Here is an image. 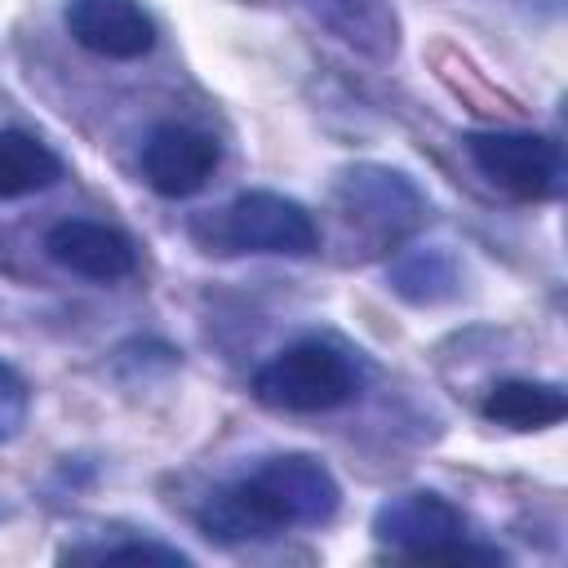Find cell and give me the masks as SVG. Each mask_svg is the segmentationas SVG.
<instances>
[{"instance_id": "obj_1", "label": "cell", "mask_w": 568, "mask_h": 568, "mask_svg": "<svg viewBox=\"0 0 568 568\" xmlns=\"http://www.w3.org/2000/svg\"><path fill=\"white\" fill-rule=\"evenodd\" d=\"M342 484L311 453L262 457L248 475L213 488L195 515L200 532L217 546L271 541L288 528H320L337 515Z\"/></svg>"}, {"instance_id": "obj_2", "label": "cell", "mask_w": 568, "mask_h": 568, "mask_svg": "<svg viewBox=\"0 0 568 568\" xmlns=\"http://www.w3.org/2000/svg\"><path fill=\"white\" fill-rule=\"evenodd\" d=\"M359 390H364V364L328 337L293 342L253 373L257 404L275 413H333L351 404Z\"/></svg>"}, {"instance_id": "obj_3", "label": "cell", "mask_w": 568, "mask_h": 568, "mask_svg": "<svg viewBox=\"0 0 568 568\" xmlns=\"http://www.w3.org/2000/svg\"><path fill=\"white\" fill-rule=\"evenodd\" d=\"M333 213L346 231L368 240V253H386V248H399L408 235L422 231L430 204L404 169L359 160V164L337 169Z\"/></svg>"}, {"instance_id": "obj_4", "label": "cell", "mask_w": 568, "mask_h": 568, "mask_svg": "<svg viewBox=\"0 0 568 568\" xmlns=\"http://www.w3.org/2000/svg\"><path fill=\"white\" fill-rule=\"evenodd\" d=\"M373 541L404 559H444V564H510L506 550L470 541L466 515L439 493H395L373 510Z\"/></svg>"}, {"instance_id": "obj_5", "label": "cell", "mask_w": 568, "mask_h": 568, "mask_svg": "<svg viewBox=\"0 0 568 568\" xmlns=\"http://www.w3.org/2000/svg\"><path fill=\"white\" fill-rule=\"evenodd\" d=\"M209 222V253H275V257H311L320 253V226L306 204L280 191H240Z\"/></svg>"}, {"instance_id": "obj_6", "label": "cell", "mask_w": 568, "mask_h": 568, "mask_svg": "<svg viewBox=\"0 0 568 568\" xmlns=\"http://www.w3.org/2000/svg\"><path fill=\"white\" fill-rule=\"evenodd\" d=\"M466 155L470 164L506 195L515 200H550L564 186V155L559 142L524 129H488V133H466Z\"/></svg>"}, {"instance_id": "obj_7", "label": "cell", "mask_w": 568, "mask_h": 568, "mask_svg": "<svg viewBox=\"0 0 568 568\" xmlns=\"http://www.w3.org/2000/svg\"><path fill=\"white\" fill-rule=\"evenodd\" d=\"M142 178L155 195L164 200H186L195 191L209 186V178L217 173L222 146L213 133L195 129V124H178L164 120L142 138Z\"/></svg>"}, {"instance_id": "obj_8", "label": "cell", "mask_w": 568, "mask_h": 568, "mask_svg": "<svg viewBox=\"0 0 568 568\" xmlns=\"http://www.w3.org/2000/svg\"><path fill=\"white\" fill-rule=\"evenodd\" d=\"M62 27L84 53L111 62H138L160 40L155 18L142 0H67Z\"/></svg>"}, {"instance_id": "obj_9", "label": "cell", "mask_w": 568, "mask_h": 568, "mask_svg": "<svg viewBox=\"0 0 568 568\" xmlns=\"http://www.w3.org/2000/svg\"><path fill=\"white\" fill-rule=\"evenodd\" d=\"M44 253L62 271L93 280V284H120L138 271V244L98 217H58L44 231Z\"/></svg>"}, {"instance_id": "obj_10", "label": "cell", "mask_w": 568, "mask_h": 568, "mask_svg": "<svg viewBox=\"0 0 568 568\" xmlns=\"http://www.w3.org/2000/svg\"><path fill=\"white\" fill-rule=\"evenodd\" d=\"M328 36H337L346 49L390 62L399 53V18L390 0H297Z\"/></svg>"}, {"instance_id": "obj_11", "label": "cell", "mask_w": 568, "mask_h": 568, "mask_svg": "<svg viewBox=\"0 0 568 568\" xmlns=\"http://www.w3.org/2000/svg\"><path fill=\"white\" fill-rule=\"evenodd\" d=\"M386 280L390 293L404 297L408 306H439L462 293V262L444 244H413L390 257Z\"/></svg>"}, {"instance_id": "obj_12", "label": "cell", "mask_w": 568, "mask_h": 568, "mask_svg": "<svg viewBox=\"0 0 568 568\" xmlns=\"http://www.w3.org/2000/svg\"><path fill=\"white\" fill-rule=\"evenodd\" d=\"M484 417L510 430H546L568 417V395L559 382H532V377H506L493 382L484 395Z\"/></svg>"}, {"instance_id": "obj_13", "label": "cell", "mask_w": 568, "mask_h": 568, "mask_svg": "<svg viewBox=\"0 0 568 568\" xmlns=\"http://www.w3.org/2000/svg\"><path fill=\"white\" fill-rule=\"evenodd\" d=\"M62 178V160L27 129H0V200L49 191Z\"/></svg>"}, {"instance_id": "obj_14", "label": "cell", "mask_w": 568, "mask_h": 568, "mask_svg": "<svg viewBox=\"0 0 568 568\" xmlns=\"http://www.w3.org/2000/svg\"><path fill=\"white\" fill-rule=\"evenodd\" d=\"M62 559H93V564H169V568H191V555L164 541H120V546H98V550H67Z\"/></svg>"}, {"instance_id": "obj_15", "label": "cell", "mask_w": 568, "mask_h": 568, "mask_svg": "<svg viewBox=\"0 0 568 568\" xmlns=\"http://www.w3.org/2000/svg\"><path fill=\"white\" fill-rule=\"evenodd\" d=\"M27 413H31V386L27 377L0 359V444L18 439L22 426H27Z\"/></svg>"}, {"instance_id": "obj_16", "label": "cell", "mask_w": 568, "mask_h": 568, "mask_svg": "<svg viewBox=\"0 0 568 568\" xmlns=\"http://www.w3.org/2000/svg\"><path fill=\"white\" fill-rule=\"evenodd\" d=\"M0 519H4V506H0Z\"/></svg>"}]
</instances>
